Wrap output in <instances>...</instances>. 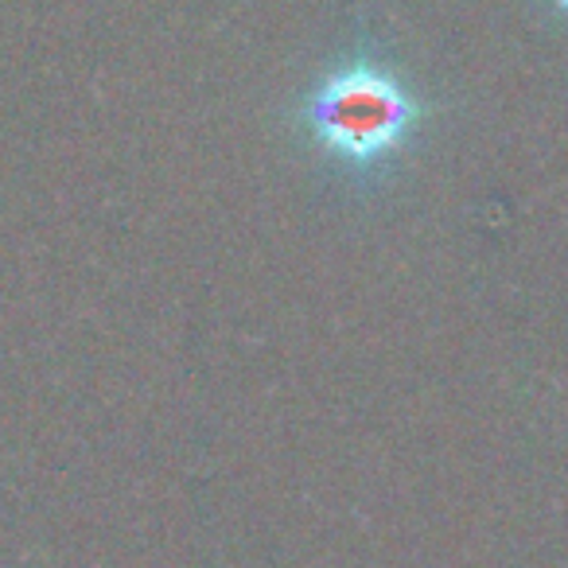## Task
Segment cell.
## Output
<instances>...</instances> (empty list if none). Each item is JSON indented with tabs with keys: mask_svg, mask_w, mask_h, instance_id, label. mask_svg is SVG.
I'll use <instances>...</instances> for the list:
<instances>
[{
	"mask_svg": "<svg viewBox=\"0 0 568 568\" xmlns=\"http://www.w3.org/2000/svg\"><path fill=\"white\" fill-rule=\"evenodd\" d=\"M420 102L389 67L374 59L332 71L304 105V125L327 156L374 168L394 156L417 129Z\"/></svg>",
	"mask_w": 568,
	"mask_h": 568,
	"instance_id": "1",
	"label": "cell"
},
{
	"mask_svg": "<svg viewBox=\"0 0 568 568\" xmlns=\"http://www.w3.org/2000/svg\"><path fill=\"white\" fill-rule=\"evenodd\" d=\"M552 4H557V9H565V12H568V0H552Z\"/></svg>",
	"mask_w": 568,
	"mask_h": 568,
	"instance_id": "2",
	"label": "cell"
}]
</instances>
